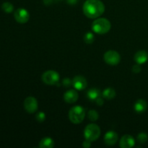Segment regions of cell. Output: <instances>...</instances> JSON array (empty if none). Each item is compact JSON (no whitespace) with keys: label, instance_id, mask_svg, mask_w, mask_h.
I'll return each mask as SVG.
<instances>
[{"label":"cell","instance_id":"22","mask_svg":"<svg viewBox=\"0 0 148 148\" xmlns=\"http://www.w3.org/2000/svg\"><path fill=\"white\" fill-rule=\"evenodd\" d=\"M36 119L38 122H43L46 119V114L43 112H42V111H40V112H38L36 114Z\"/></svg>","mask_w":148,"mask_h":148},{"label":"cell","instance_id":"3","mask_svg":"<svg viewBox=\"0 0 148 148\" xmlns=\"http://www.w3.org/2000/svg\"><path fill=\"white\" fill-rule=\"evenodd\" d=\"M85 117V108L80 106H75L69 111V119L73 124H78L82 122Z\"/></svg>","mask_w":148,"mask_h":148},{"label":"cell","instance_id":"14","mask_svg":"<svg viewBox=\"0 0 148 148\" xmlns=\"http://www.w3.org/2000/svg\"><path fill=\"white\" fill-rule=\"evenodd\" d=\"M147 108V103L146 101L143 99H139L136 101L134 104V110L138 114L145 112Z\"/></svg>","mask_w":148,"mask_h":148},{"label":"cell","instance_id":"2","mask_svg":"<svg viewBox=\"0 0 148 148\" xmlns=\"http://www.w3.org/2000/svg\"><path fill=\"white\" fill-rule=\"evenodd\" d=\"M111 24L108 20L106 18H98L92 23V30L94 33L103 35L111 30Z\"/></svg>","mask_w":148,"mask_h":148},{"label":"cell","instance_id":"23","mask_svg":"<svg viewBox=\"0 0 148 148\" xmlns=\"http://www.w3.org/2000/svg\"><path fill=\"white\" fill-rule=\"evenodd\" d=\"M62 84L65 87H69L71 85H72V80H71L69 78H64L62 81Z\"/></svg>","mask_w":148,"mask_h":148},{"label":"cell","instance_id":"10","mask_svg":"<svg viewBox=\"0 0 148 148\" xmlns=\"http://www.w3.org/2000/svg\"><path fill=\"white\" fill-rule=\"evenodd\" d=\"M135 144L134 139L132 136L130 134H125L121 138L119 142V146L121 148H131L133 147Z\"/></svg>","mask_w":148,"mask_h":148},{"label":"cell","instance_id":"15","mask_svg":"<svg viewBox=\"0 0 148 148\" xmlns=\"http://www.w3.org/2000/svg\"><path fill=\"white\" fill-rule=\"evenodd\" d=\"M40 148H53L54 147V142L51 137H44L39 143Z\"/></svg>","mask_w":148,"mask_h":148},{"label":"cell","instance_id":"24","mask_svg":"<svg viewBox=\"0 0 148 148\" xmlns=\"http://www.w3.org/2000/svg\"><path fill=\"white\" fill-rule=\"evenodd\" d=\"M132 72H134V73H135V74L140 73V72H141V67H140V64H137L133 66Z\"/></svg>","mask_w":148,"mask_h":148},{"label":"cell","instance_id":"9","mask_svg":"<svg viewBox=\"0 0 148 148\" xmlns=\"http://www.w3.org/2000/svg\"><path fill=\"white\" fill-rule=\"evenodd\" d=\"M87 80L84 77L78 76L75 77L72 79V85L77 90H82L87 87Z\"/></svg>","mask_w":148,"mask_h":148},{"label":"cell","instance_id":"19","mask_svg":"<svg viewBox=\"0 0 148 148\" xmlns=\"http://www.w3.org/2000/svg\"><path fill=\"white\" fill-rule=\"evenodd\" d=\"M1 9L3 11L7 13H11L14 10V6L10 2H4L1 5Z\"/></svg>","mask_w":148,"mask_h":148},{"label":"cell","instance_id":"26","mask_svg":"<svg viewBox=\"0 0 148 148\" xmlns=\"http://www.w3.org/2000/svg\"><path fill=\"white\" fill-rule=\"evenodd\" d=\"M95 101H96V103L98 104V106H102L103 104V98H101V96H100L99 98H97Z\"/></svg>","mask_w":148,"mask_h":148},{"label":"cell","instance_id":"25","mask_svg":"<svg viewBox=\"0 0 148 148\" xmlns=\"http://www.w3.org/2000/svg\"><path fill=\"white\" fill-rule=\"evenodd\" d=\"M91 143H92V142L89 141V140H85V141L83 142V143H82V146L85 148H88L91 146Z\"/></svg>","mask_w":148,"mask_h":148},{"label":"cell","instance_id":"16","mask_svg":"<svg viewBox=\"0 0 148 148\" xmlns=\"http://www.w3.org/2000/svg\"><path fill=\"white\" fill-rule=\"evenodd\" d=\"M88 98H89L91 101H95L98 98H99L101 96V92L98 89L96 88H92V89H90L88 91Z\"/></svg>","mask_w":148,"mask_h":148},{"label":"cell","instance_id":"11","mask_svg":"<svg viewBox=\"0 0 148 148\" xmlns=\"http://www.w3.org/2000/svg\"><path fill=\"white\" fill-rule=\"evenodd\" d=\"M118 134L114 131H109L106 133L104 136V142L107 145L113 146L118 141Z\"/></svg>","mask_w":148,"mask_h":148},{"label":"cell","instance_id":"12","mask_svg":"<svg viewBox=\"0 0 148 148\" xmlns=\"http://www.w3.org/2000/svg\"><path fill=\"white\" fill-rule=\"evenodd\" d=\"M78 92L75 90H67L64 95V100L67 103H74L78 100Z\"/></svg>","mask_w":148,"mask_h":148},{"label":"cell","instance_id":"4","mask_svg":"<svg viewBox=\"0 0 148 148\" xmlns=\"http://www.w3.org/2000/svg\"><path fill=\"white\" fill-rule=\"evenodd\" d=\"M101 135V129L97 124H90L85 128L84 137L85 140L90 142L95 141L98 140Z\"/></svg>","mask_w":148,"mask_h":148},{"label":"cell","instance_id":"5","mask_svg":"<svg viewBox=\"0 0 148 148\" xmlns=\"http://www.w3.org/2000/svg\"><path fill=\"white\" fill-rule=\"evenodd\" d=\"M60 76L56 71L48 70L42 75V80L48 85H55L59 82Z\"/></svg>","mask_w":148,"mask_h":148},{"label":"cell","instance_id":"1","mask_svg":"<svg viewBox=\"0 0 148 148\" xmlns=\"http://www.w3.org/2000/svg\"><path fill=\"white\" fill-rule=\"evenodd\" d=\"M83 12L87 17L96 19L105 12V5L101 0H87L83 4Z\"/></svg>","mask_w":148,"mask_h":148},{"label":"cell","instance_id":"27","mask_svg":"<svg viewBox=\"0 0 148 148\" xmlns=\"http://www.w3.org/2000/svg\"><path fill=\"white\" fill-rule=\"evenodd\" d=\"M77 1V0H68V2L70 3L71 4H76Z\"/></svg>","mask_w":148,"mask_h":148},{"label":"cell","instance_id":"8","mask_svg":"<svg viewBox=\"0 0 148 148\" xmlns=\"http://www.w3.org/2000/svg\"><path fill=\"white\" fill-rule=\"evenodd\" d=\"M14 17L17 23L24 24V23H26L29 20L30 14L25 9L19 8L14 12Z\"/></svg>","mask_w":148,"mask_h":148},{"label":"cell","instance_id":"7","mask_svg":"<svg viewBox=\"0 0 148 148\" xmlns=\"http://www.w3.org/2000/svg\"><path fill=\"white\" fill-rule=\"evenodd\" d=\"M38 101L34 97L30 96L25 98L24 101V108L27 113L33 114L38 110Z\"/></svg>","mask_w":148,"mask_h":148},{"label":"cell","instance_id":"6","mask_svg":"<svg viewBox=\"0 0 148 148\" xmlns=\"http://www.w3.org/2000/svg\"><path fill=\"white\" fill-rule=\"evenodd\" d=\"M103 59L108 64L114 66L117 65L121 61V56L117 51L114 50H109L105 53Z\"/></svg>","mask_w":148,"mask_h":148},{"label":"cell","instance_id":"18","mask_svg":"<svg viewBox=\"0 0 148 148\" xmlns=\"http://www.w3.org/2000/svg\"><path fill=\"white\" fill-rule=\"evenodd\" d=\"M94 39H95V37H94L93 33H91V32H88L85 34L84 36V41L87 43V44H91V43H93Z\"/></svg>","mask_w":148,"mask_h":148},{"label":"cell","instance_id":"13","mask_svg":"<svg viewBox=\"0 0 148 148\" xmlns=\"http://www.w3.org/2000/svg\"><path fill=\"white\" fill-rule=\"evenodd\" d=\"M134 61L138 64H143L146 63L148 60V53L144 50H140L137 51L134 55Z\"/></svg>","mask_w":148,"mask_h":148},{"label":"cell","instance_id":"17","mask_svg":"<svg viewBox=\"0 0 148 148\" xmlns=\"http://www.w3.org/2000/svg\"><path fill=\"white\" fill-rule=\"evenodd\" d=\"M116 91L111 88H108L105 89L103 92V97L107 100H111L115 98Z\"/></svg>","mask_w":148,"mask_h":148},{"label":"cell","instance_id":"20","mask_svg":"<svg viewBox=\"0 0 148 148\" xmlns=\"http://www.w3.org/2000/svg\"><path fill=\"white\" fill-rule=\"evenodd\" d=\"M88 119H89L90 121H95L98 119L99 115H98V113L96 111H95V110H90V111L88 112Z\"/></svg>","mask_w":148,"mask_h":148},{"label":"cell","instance_id":"21","mask_svg":"<svg viewBox=\"0 0 148 148\" xmlns=\"http://www.w3.org/2000/svg\"><path fill=\"white\" fill-rule=\"evenodd\" d=\"M148 140V136L147 134L144 132L140 133V134L137 135V140L139 141V143H142V144H144Z\"/></svg>","mask_w":148,"mask_h":148}]
</instances>
